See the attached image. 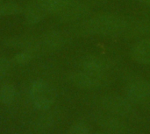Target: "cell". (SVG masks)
Returning <instances> with one entry per match:
<instances>
[{
	"label": "cell",
	"mask_w": 150,
	"mask_h": 134,
	"mask_svg": "<svg viewBox=\"0 0 150 134\" xmlns=\"http://www.w3.org/2000/svg\"><path fill=\"white\" fill-rule=\"evenodd\" d=\"M130 23L123 17L115 14H99L83 20L78 32L82 35L113 36L125 34Z\"/></svg>",
	"instance_id": "cell-1"
},
{
	"label": "cell",
	"mask_w": 150,
	"mask_h": 134,
	"mask_svg": "<svg viewBox=\"0 0 150 134\" xmlns=\"http://www.w3.org/2000/svg\"><path fill=\"white\" fill-rule=\"evenodd\" d=\"M32 102L40 110L48 109L54 103L55 92L54 88L43 80L34 82L30 90Z\"/></svg>",
	"instance_id": "cell-2"
},
{
	"label": "cell",
	"mask_w": 150,
	"mask_h": 134,
	"mask_svg": "<svg viewBox=\"0 0 150 134\" xmlns=\"http://www.w3.org/2000/svg\"><path fill=\"white\" fill-rule=\"evenodd\" d=\"M90 7L77 0H75L64 11H62L59 17L64 22H73L83 18H86L90 14Z\"/></svg>",
	"instance_id": "cell-3"
},
{
	"label": "cell",
	"mask_w": 150,
	"mask_h": 134,
	"mask_svg": "<svg viewBox=\"0 0 150 134\" xmlns=\"http://www.w3.org/2000/svg\"><path fill=\"white\" fill-rule=\"evenodd\" d=\"M127 96L132 102H142L150 96V83L146 80H136L127 88Z\"/></svg>",
	"instance_id": "cell-4"
},
{
	"label": "cell",
	"mask_w": 150,
	"mask_h": 134,
	"mask_svg": "<svg viewBox=\"0 0 150 134\" xmlns=\"http://www.w3.org/2000/svg\"><path fill=\"white\" fill-rule=\"evenodd\" d=\"M104 107L112 113L126 115L131 111V104L127 99L118 96H108L103 99Z\"/></svg>",
	"instance_id": "cell-5"
},
{
	"label": "cell",
	"mask_w": 150,
	"mask_h": 134,
	"mask_svg": "<svg viewBox=\"0 0 150 134\" xmlns=\"http://www.w3.org/2000/svg\"><path fill=\"white\" fill-rule=\"evenodd\" d=\"M108 67L109 64L106 60L96 55H89L82 61L83 71L97 76L103 75L108 69Z\"/></svg>",
	"instance_id": "cell-6"
},
{
	"label": "cell",
	"mask_w": 150,
	"mask_h": 134,
	"mask_svg": "<svg viewBox=\"0 0 150 134\" xmlns=\"http://www.w3.org/2000/svg\"><path fill=\"white\" fill-rule=\"evenodd\" d=\"M134 61L141 64H150V38H145L134 44L131 50Z\"/></svg>",
	"instance_id": "cell-7"
},
{
	"label": "cell",
	"mask_w": 150,
	"mask_h": 134,
	"mask_svg": "<svg viewBox=\"0 0 150 134\" xmlns=\"http://www.w3.org/2000/svg\"><path fill=\"white\" fill-rule=\"evenodd\" d=\"M75 0H34L47 13L60 15Z\"/></svg>",
	"instance_id": "cell-8"
},
{
	"label": "cell",
	"mask_w": 150,
	"mask_h": 134,
	"mask_svg": "<svg viewBox=\"0 0 150 134\" xmlns=\"http://www.w3.org/2000/svg\"><path fill=\"white\" fill-rule=\"evenodd\" d=\"M72 81L76 86L88 90L97 88L99 85L98 76L89 74L85 71L75 74L72 77Z\"/></svg>",
	"instance_id": "cell-9"
},
{
	"label": "cell",
	"mask_w": 150,
	"mask_h": 134,
	"mask_svg": "<svg viewBox=\"0 0 150 134\" xmlns=\"http://www.w3.org/2000/svg\"><path fill=\"white\" fill-rule=\"evenodd\" d=\"M47 12L35 2L29 4L25 11V19L30 24L39 23L40 20L44 18Z\"/></svg>",
	"instance_id": "cell-10"
},
{
	"label": "cell",
	"mask_w": 150,
	"mask_h": 134,
	"mask_svg": "<svg viewBox=\"0 0 150 134\" xmlns=\"http://www.w3.org/2000/svg\"><path fill=\"white\" fill-rule=\"evenodd\" d=\"M129 37L150 38V21H142L129 26L125 33Z\"/></svg>",
	"instance_id": "cell-11"
},
{
	"label": "cell",
	"mask_w": 150,
	"mask_h": 134,
	"mask_svg": "<svg viewBox=\"0 0 150 134\" xmlns=\"http://www.w3.org/2000/svg\"><path fill=\"white\" fill-rule=\"evenodd\" d=\"M63 44H64L63 37L56 32H49L44 38V46L51 51L60 49L63 46Z\"/></svg>",
	"instance_id": "cell-12"
},
{
	"label": "cell",
	"mask_w": 150,
	"mask_h": 134,
	"mask_svg": "<svg viewBox=\"0 0 150 134\" xmlns=\"http://www.w3.org/2000/svg\"><path fill=\"white\" fill-rule=\"evenodd\" d=\"M16 97V89L11 84H5L0 89V102L4 104H11Z\"/></svg>",
	"instance_id": "cell-13"
},
{
	"label": "cell",
	"mask_w": 150,
	"mask_h": 134,
	"mask_svg": "<svg viewBox=\"0 0 150 134\" xmlns=\"http://www.w3.org/2000/svg\"><path fill=\"white\" fill-rule=\"evenodd\" d=\"M70 134H91V130L87 125L78 123L71 127Z\"/></svg>",
	"instance_id": "cell-14"
},
{
	"label": "cell",
	"mask_w": 150,
	"mask_h": 134,
	"mask_svg": "<svg viewBox=\"0 0 150 134\" xmlns=\"http://www.w3.org/2000/svg\"><path fill=\"white\" fill-rule=\"evenodd\" d=\"M10 62L6 58H0V79H2L8 72Z\"/></svg>",
	"instance_id": "cell-15"
},
{
	"label": "cell",
	"mask_w": 150,
	"mask_h": 134,
	"mask_svg": "<svg viewBox=\"0 0 150 134\" xmlns=\"http://www.w3.org/2000/svg\"><path fill=\"white\" fill-rule=\"evenodd\" d=\"M31 58H32V54L29 51H25L21 54H18L15 59L18 63H25L30 61Z\"/></svg>",
	"instance_id": "cell-16"
},
{
	"label": "cell",
	"mask_w": 150,
	"mask_h": 134,
	"mask_svg": "<svg viewBox=\"0 0 150 134\" xmlns=\"http://www.w3.org/2000/svg\"><path fill=\"white\" fill-rule=\"evenodd\" d=\"M136 1H138V2H140V3H142V4H145V5L150 6V0H136Z\"/></svg>",
	"instance_id": "cell-17"
},
{
	"label": "cell",
	"mask_w": 150,
	"mask_h": 134,
	"mask_svg": "<svg viewBox=\"0 0 150 134\" xmlns=\"http://www.w3.org/2000/svg\"><path fill=\"white\" fill-rule=\"evenodd\" d=\"M3 4L2 2H0V16H1V11H2V7H3Z\"/></svg>",
	"instance_id": "cell-18"
},
{
	"label": "cell",
	"mask_w": 150,
	"mask_h": 134,
	"mask_svg": "<svg viewBox=\"0 0 150 134\" xmlns=\"http://www.w3.org/2000/svg\"><path fill=\"white\" fill-rule=\"evenodd\" d=\"M98 134H103V133H98Z\"/></svg>",
	"instance_id": "cell-19"
}]
</instances>
